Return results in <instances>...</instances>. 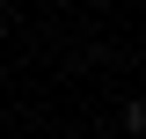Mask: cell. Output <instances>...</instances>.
Instances as JSON below:
<instances>
[{"instance_id": "obj_1", "label": "cell", "mask_w": 146, "mask_h": 139, "mask_svg": "<svg viewBox=\"0 0 146 139\" xmlns=\"http://www.w3.org/2000/svg\"><path fill=\"white\" fill-rule=\"evenodd\" d=\"M124 132H139V139H146V95H139V103H124Z\"/></svg>"}]
</instances>
